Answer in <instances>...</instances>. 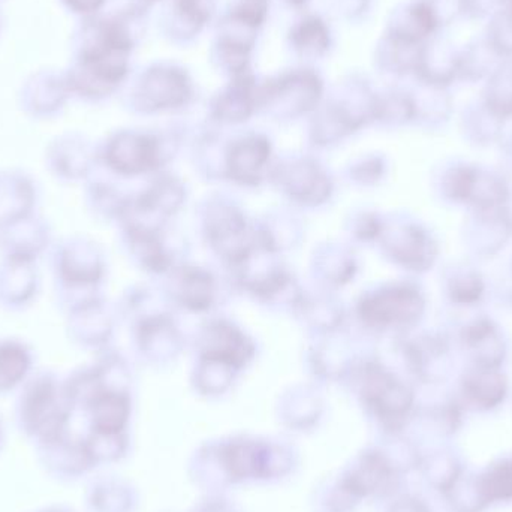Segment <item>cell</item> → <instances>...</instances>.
Returning <instances> with one entry per match:
<instances>
[{"label":"cell","instance_id":"cell-1","mask_svg":"<svg viewBox=\"0 0 512 512\" xmlns=\"http://www.w3.org/2000/svg\"><path fill=\"white\" fill-rule=\"evenodd\" d=\"M69 409L65 397L57 396L53 385H39L24 397L20 420L24 432L38 441V444L56 441L65 436Z\"/></svg>","mask_w":512,"mask_h":512},{"label":"cell","instance_id":"cell-2","mask_svg":"<svg viewBox=\"0 0 512 512\" xmlns=\"http://www.w3.org/2000/svg\"><path fill=\"white\" fill-rule=\"evenodd\" d=\"M459 51L451 39L438 33L421 47L415 77L426 86L450 89L459 81Z\"/></svg>","mask_w":512,"mask_h":512},{"label":"cell","instance_id":"cell-3","mask_svg":"<svg viewBox=\"0 0 512 512\" xmlns=\"http://www.w3.org/2000/svg\"><path fill=\"white\" fill-rule=\"evenodd\" d=\"M441 32L429 3L426 0H411L394 12L387 35L411 44L423 45Z\"/></svg>","mask_w":512,"mask_h":512},{"label":"cell","instance_id":"cell-4","mask_svg":"<svg viewBox=\"0 0 512 512\" xmlns=\"http://www.w3.org/2000/svg\"><path fill=\"white\" fill-rule=\"evenodd\" d=\"M505 57L496 51L486 35L472 38L459 51V81L465 83H486L505 62Z\"/></svg>","mask_w":512,"mask_h":512},{"label":"cell","instance_id":"cell-5","mask_svg":"<svg viewBox=\"0 0 512 512\" xmlns=\"http://www.w3.org/2000/svg\"><path fill=\"white\" fill-rule=\"evenodd\" d=\"M39 453L44 465L59 477H78L95 466L84 442L66 441L65 436L47 444H39Z\"/></svg>","mask_w":512,"mask_h":512},{"label":"cell","instance_id":"cell-6","mask_svg":"<svg viewBox=\"0 0 512 512\" xmlns=\"http://www.w3.org/2000/svg\"><path fill=\"white\" fill-rule=\"evenodd\" d=\"M93 432L119 435L128 420V403L117 394L96 397L92 406Z\"/></svg>","mask_w":512,"mask_h":512},{"label":"cell","instance_id":"cell-7","mask_svg":"<svg viewBox=\"0 0 512 512\" xmlns=\"http://www.w3.org/2000/svg\"><path fill=\"white\" fill-rule=\"evenodd\" d=\"M484 84L483 101L504 119L512 116V59L505 60Z\"/></svg>","mask_w":512,"mask_h":512},{"label":"cell","instance_id":"cell-8","mask_svg":"<svg viewBox=\"0 0 512 512\" xmlns=\"http://www.w3.org/2000/svg\"><path fill=\"white\" fill-rule=\"evenodd\" d=\"M420 297L409 289H396L390 291L378 300V309L381 313L375 319L382 322L405 321L420 310Z\"/></svg>","mask_w":512,"mask_h":512},{"label":"cell","instance_id":"cell-9","mask_svg":"<svg viewBox=\"0 0 512 512\" xmlns=\"http://www.w3.org/2000/svg\"><path fill=\"white\" fill-rule=\"evenodd\" d=\"M484 35L505 59H512V18L504 8L487 21Z\"/></svg>","mask_w":512,"mask_h":512},{"label":"cell","instance_id":"cell-10","mask_svg":"<svg viewBox=\"0 0 512 512\" xmlns=\"http://www.w3.org/2000/svg\"><path fill=\"white\" fill-rule=\"evenodd\" d=\"M294 41L295 45L306 53H322L327 50L328 32L322 21L318 18H310L298 27Z\"/></svg>","mask_w":512,"mask_h":512},{"label":"cell","instance_id":"cell-11","mask_svg":"<svg viewBox=\"0 0 512 512\" xmlns=\"http://www.w3.org/2000/svg\"><path fill=\"white\" fill-rule=\"evenodd\" d=\"M484 493L490 499H512V462H502L495 466L484 478Z\"/></svg>","mask_w":512,"mask_h":512},{"label":"cell","instance_id":"cell-12","mask_svg":"<svg viewBox=\"0 0 512 512\" xmlns=\"http://www.w3.org/2000/svg\"><path fill=\"white\" fill-rule=\"evenodd\" d=\"M93 505L102 512H120L128 511L131 502L125 487L105 483L93 492Z\"/></svg>","mask_w":512,"mask_h":512},{"label":"cell","instance_id":"cell-13","mask_svg":"<svg viewBox=\"0 0 512 512\" xmlns=\"http://www.w3.org/2000/svg\"><path fill=\"white\" fill-rule=\"evenodd\" d=\"M507 0H460V15L468 21H489Z\"/></svg>","mask_w":512,"mask_h":512},{"label":"cell","instance_id":"cell-14","mask_svg":"<svg viewBox=\"0 0 512 512\" xmlns=\"http://www.w3.org/2000/svg\"><path fill=\"white\" fill-rule=\"evenodd\" d=\"M438 21L441 30L450 27L454 21L462 18L460 15V0H426Z\"/></svg>","mask_w":512,"mask_h":512},{"label":"cell","instance_id":"cell-15","mask_svg":"<svg viewBox=\"0 0 512 512\" xmlns=\"http://www.w3.org/2000/svg\"><path fill=\"white\" fill-rule=\"evenodd\" d=\"M265 9H267V0H243L237 9L236 17L242 23L249 26H258L265 17Z\"/></svg>","mask_w":512,"mask_h":512},{"label":"cell","instance_id":"cell-16","mask_svg":"<svg viewBox=\"0 0 512 512\" xmlns=\"http://www.w3.org/2000/svg\"><path fill=\"white\" fill-rule=\"evenodd\" d=\"M210 9V0H179V11L194 24H203L210 18Z\"/></svg>","mask_w":512,"mask_h":512},{"label":"cell","instance_id":"cell-17","mask_svg":"<svg viewBox=\"0 0 512 512\" xmlns=\"http://www.w3.org/2000/svg\"><path fill=\"white\" fill-rule=\"evenodd\" d=\"M42 512H71V511L65 510V508H50V510H45Z\"/></svg>","mask_w":512,"mask_h":512},{"label":"cell","instance_id":"cell-18","mask_svg":"<svg viewBox=\"0 0 512 512\" xmlns=\"http://www.w3.org/2000/svg\"><path fill=\"white\" fill-rule=\"evenodd\" d=\"M504 9L508 12V14H510V17L512 18V0H510V2L505 5Z\"/></svg>","mask_w":512,"mask_h":512},{"label":"cell","instance_id":"cell-19","mask_svg":"<svg viewBox=\"0 0 512 512\" xmlns=\"http://www.w3.org/2000/svg\"><path fill=\"white\" fill-rule=\"evenodd\" d=\"M0 439H2V429H0Z\"/></svg>","mask_w":512,"mask_h":512}]
</instances>
